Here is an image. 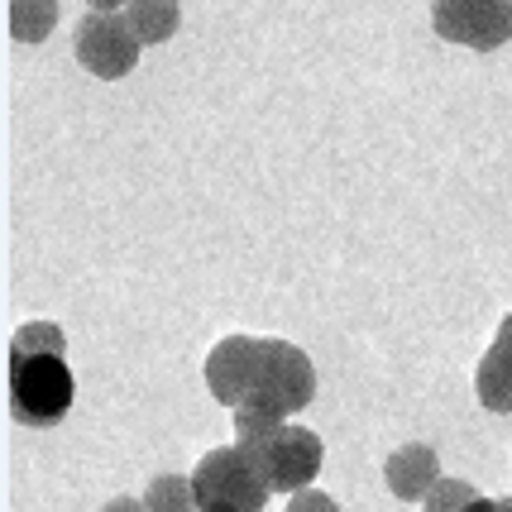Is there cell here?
I'll return each mask as SVG.
<instances>
[{
	"instance_id": "1",
	"label": "cell",
	"mask_w": 512,
	"mask_h": 512,
	"mask_svg": "<svg viewBox=\"0 0 512 512\" xmlns=\"http://www.w3.org/2000/svg\"><path fill=\"white\" fill-rule=\"evenodd\" d=\"M77 379L67 364V335L58 321H29L5 350V402L24 426H58L72 412Z\"/></svg>"
},
{
	"instance_id": "2",
	"label": "cell",
	"mask_w": 512,
	"mask_h": 512,
	"mask_svg": "<svg viewBox=\"0 0 512 512\" xmlns=\"http://www.w3.org/2000/svg\"><path fill=\"white\" fill-rule=\"evenodd\" d=\"M192 489H197L201 512H264L273 493L240 446L206 450L192 469Z\"/></svg>"
},
{
	"instance_id": "3",
	"label": "cell",
	"mask_w": 512,
	"mask_h": 512,
	"mask_svg": "<svg viewBox=\"0 0 512 512\" xmlns=\"http://www.w3.org/2000/svg\"><path fill=\"white\" fill-rule=\"evenodd\" d=\"M249 455V465L264 474V484L273 493H307L312 489V479L321 474V460H326V446H321V436L307 431V426H278L273 436H259V441H249L240 446Z\"/></svg>"
},
{
	"instance_id": "4",
	"label": "cell",
	"mask_w": 512,
	"mask_h": 512,
	"mask_svg": "<svg viewBox=\"0 0 512 512\" xmlns=\"http://www.w3.org/2000/svg\"><path fill=\"white\" fill-rule=\"evenodd\" d=\"M139 39H134L130 20H125V5L120 0H91L82 24H77V63L96 72V77H125L139 63Z\"/></svg>"
},
{
	"instance_id": "5",
	"label": "cell",
	"mask_w": 512,
	"mask_h": 512,
	"mask_svg": "<svg viewBox=\"0 0 512 512\" xmlns=\"http://www.w3.org/2000/svg\"><path fill=\"white\" fill-rule=\"evenodd\" d=\"M431 24L450 44L489 53L512 39V0H441L431 5Z\"/></svg>"
},
{
	"instance_id": "6",
	"label": "cell",
	"mask_w": 512,
	"mask_h": 512,
	"mask_svg": "<svg viewBox=\"0 0 512 512\" xmlns=\"http://www.w3.org/2000/svg\"><path fill=\"white\" fill-rule=\"evenodd\" d=\"M259 350H264V364H259V388L254 393H268L288 417L302 412L316 398V369L307 350H297L292 340H273V335L259 340Z\"/></svg>"
},
{
	"instance_id": "7",
	"label": "cell",
	"mask_w": 512,
	"mask_h": 512,
	"mask_svg": "<svg viewBox=\"0 0 512 512\" xmlns=\"http://www.w3.org/2000/svg\"><path fill=\"white\" fill-rule=\"evenodd\" d=\"M259 364H264V350H259L254 335H225L221 345L206 355V388H211V398L225 402V407H240L259 388Z\"/></svg>"
},
{
	"instance_id": "8",
	"label": "cell",
	"mask_w": 512,
	"mask_h": 512,
	"mask_svg": "<svg viewBox=\"0 0 512 512\" xmlns=\"http://www.w3.org/2000/svg\"><path fill=\"white\" fill-rule=\"evenodd\" d=\"M383 479H388V489L398 493L402 503H426L446 474H441V455L436 450L422 446V441H407V446H398L383 460Z\"/></svg>"
},
{
	"instance_id": "9",
	"label": "cell",
	"mask_w": 512,
	"mask_h": 512,
	"mask_svg": "<svg viewBox=\"0 0 512 512\" xmlns=\"http://www.w3.org/2000/svg\"><path fill=\"white\" fill-rule=\"evenodd\" d=\"M125 20H130L139 44H163L178 34L182 5L178 0H125Z\"/></svg>"
},
{
	"instance_id": "10",
	"label": "cell",
	"mask_w": 512,
	"mask_h": 512,
	"mask_svg": "<svg viewBox=\"0 0 512 512\" xmlns=\"http://www.w3.org/2000/svg\"><path fill=\"white\" fill-rule=\"evenodd\" d=\"M278 426H288V412L268 393H249L240 407H235V446H249L259 436H273Z\"/></svg>"
},
{
	"instance_id": "11",
	"label": "cell",
	"mask_w": 512,
	"mask_h": 512,
	"mask_svg": "<svg viewBox=\"0 0 512 512\" xmlns=\"http://www.w3.org/2000/svg\"><path fill=\"white\" fill-rule=\"evenodd\" d=\"M474 393H479V402L489 407L493 417L512 412V369L493 355V350H484L479 369H474Z\"/></svg>"
},
{
	"instance_id": "12",
	"label": "cell",
	"mask_w": 512,
	"mask_h": 512,
	"mask_svg": "<svg viewBox=\"0 0 512 512\" xmlns=\"http://www.w3.org/2000/svg\"><path fill=\"white\" fill-rule=\"evenodd\" d=\"M144 508L149 512H201L192 474H158L144 489Z\"/></svg>"
},
{
	"instance_id": "13",
	"label": "cell",
	"mask_w": 512,
	"mask_h": 512,
	"mask_svg": "<svg viewBox=\"0 0 512 512\" xmlns=\"http://www.w3.org/2000/svg\"><path fill=\"white\" fill-rule=\"evenodd\" d=\"M5 20H10V34H15V39L39 44V39H48V29H53V20H58V5H53V0H39V5L10 0V5H5Z\"/></svg>"
},
{
	"instance_id": "14",
	"label": "cell",
	"mask_w": 512,
	"mask_h": 512,
	"mask_svg": "<svg viewBox=\"0 0 512 512\" xmlns=\"http://www.w3.org/2000/svg\"><path fill=\"white\" fill-rule=\"evenodd\" d=\"M479 498H484V493L474 489L469 479H441V484L431 489V498L422 503V512H469Z\"/></svg>"
},
{
	"instance_id": "15",
	"label": "cell",
	"mask_w": 512,
	"mask_h": 512,
	"mask_svg": "<svg viewBox=\"0 0 512 512\" xmlns=\"http://www.w3.org/2000/svg\"><path fill=\"white\" fill-rule=\"evenodd\" d=\"M288 512H340V508H335L331 493L307 489V493H297V498H288Z\"/></svg>"
},
{
	"instance_id": "16",
	"label": "cell",
	"mask_w": 512,
	"mask_h": 512,
	"mask_svg": "<svg viewBox=\"0 0 512 512\" xmlns=\"http://www.w3.org/2000/svg\"><path fill=\"white\" fill-rule=\"evenodd\" d=\"M489 350H493V355H498V359H503V364L512 369V312L503 316V321H498V335H493V345H489Z\"/></svg>"
},
{
	"instance_id": "17",
	"label": "cell",
	"mask_w": 512,
	"mask_h": 512,
	"mask_svg": "<svg viewBox=\"0 0 512 512\" xmlns=\"http://www.w3.org/2000/svg\"><path fill=\"white\" fill-rule=\"evenodd\" d=\"M101 512H149V508H144L139 498H111V503H106Z\"/></svg>"
},
{
	"instance_id": "18",
	"label": "cell",
	"mask_w": 512,
	"mask_h": 512,
	"mask_svg": "<svg viewBox=\"0 0 512 512\" xmlns=\"http://www.w3.org/2000/svg\"><path fill=\"white\" fill-rule=\"evenodd\" d=\"M493 512H512V498H498V503H493Z\"/></svg>"
},
{
	"instance_id": "19",
	"label": "cell",
	"mask_w": 512,
	"mask_h": 512,
	"mask_svg": "<svg viewBox=\"0 0 512 512\" xmlns=\"http://www.w3.org/2000/svg\"><path fill=\"white\" fill-rule=\"evenodd\" d=\"M469 512H493V503H489V498H479V503H474Z\"/></svg>"
}]
</instances>
